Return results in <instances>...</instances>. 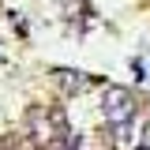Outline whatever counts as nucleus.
Returning <instances> with one entry per match:
<instances>
[{
    "label": "nucleus",
    "mask_w": 150,
    "mask_h": 150,
    "mask_svg": "<svg viewBox=\"0 0 150 150\" xmlns=\"http://www.w3.org/2000/svg\"><path fill=\"white\" fill-rule=\"evenodd\" d=\"M109 116H112V120H131V98L112 94V98H109Z\"/></svg>",
    "instance_id": "f257e3e1"
}]
</instances>
